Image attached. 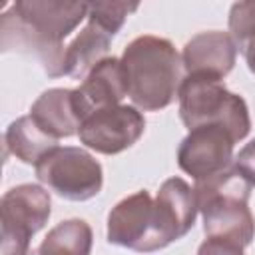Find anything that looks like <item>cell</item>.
Listing matches in <instances>:
<instances>
[{
	"instance_id": "1",
	"label": "cell",
	"mask_w": 255,
	"mask_h": 255,
	"mask_svg": "<svg viewBox=\"0 0 255 255\" xmlns=\"http://www.w3.org/2000/svg\"><path fill=\"white\" fill-rule=\"evenodd\" d=\"M88 18V2L16 0L0 16V50L34 54L50 78L64 76V38Z\"/></svg>"
},
{
	"instance_id": "2",
	"label": "cell",
	"mask_w": 255,
	"mask_h": 255,
	"mask_svg": "<svg viewBox=\"0 0 255 255\" xmlns=\"http://www.w3.org/2000/svg\"><path fill=\"white\" fill-rule=\"evenodd\" d=\"M128 96L141 112H159L179 94L185 80L181 54L167 38L143 34L133 38L122 54Z\"/></svg>"
},
{
	"instance_id": "3",
	"label": "cell",
	"mask_w": 255,
	"mask_h": 255,
	"mask_svg": "<svg viewBox=\"0 0 255 255\" xmlns=\"http://www.w3.org/2000/svg\"><path fill=\"white\" fill-rule=\"evenodd\" d=\"M251 183L231 165L215 175L195 181L197 209L207 237H221L251 245L255 237V217L249 209Z\"/></svg>"
},
{
	"instance_id": "4",
	"label": "cell",
	"mask_w": 255,
	"mask_h": 255,
	"mask_svg": "<svg viewBox=\"0 0 255 255\" xmlns=\"http://www.w3.org/2000/svg\"><path fill=\"white\" fill-rule=\"evenodd\" d=\"M179 118L187 129L207 124H219L241 141L251 129L249 108L245 100L229 92L223 80L209 76H185L179 94Z\"/></svg>"
},
{
	"instance_id": "5",
	"label": "cell",
	"mask_w": 255,
	"mask_h": 255,
	"mask_svg": "<svg viewBox=\"0 0 255 255\" xmlns=\"http://www.w3.org/2000/svg\"><path fill=\"white\" fill-rule=\"evenodd\" d=\"M50 193L36 183L8 189L0 201V255H28L30 239L50 219Z\"/></svg>"
},
{
	"instance_id": "6",
	"label": "cell",
	"mask_w": 255,
	"mask_h": 255,
	"mask_svg": "<svg viewBox=\"0 0 255 255\" xmlns=\"http://www.w3.org/2000/svg\"><path fill=\"white\" fill-rule=\"evenodd\" d=\"M34 171L40 183L68 201H88L96 197L104 185L100 161L78 145H58L34 165Z\"/></svg>"
},
{
	"instance_id": "7",
	"label": "cell",
	"mask_w": 255,
	"mask_h": 255,
	"mask_svg": "<svg viewBox=\"0 0 255 255\" xmlns=\"http://www.w3.org/2000/svg\"><path fill=\"white\" fill-rule=\"evenodd\" d=\"M108 241L137 253L163 249L157 233L153 199L147 189H139L112 207L108 213Z\"/></svg>"
},
{
	"instance_id": "8",
	"label": "cell",
	"mask_w": 255,
	"mask_h": 255,
	"mask_svg": "<svg viewBox=\"0 0 255 255\" xmlns=\"http://www.w3.org/2000/svg\"><path fill=\"white\" fill-rule=\"evenodd\" d=\"M145 131V118L135 106H112L88 116L80 129V141L104 155H116L131 147Z\"/></svg>"
},
{
	"instance_id": "9",
	"label": "cell",
	"mask_w": 255,
	"mask_h": 255,
	"mask_svg": "<svg viewBox=\"0 0 255 255\" xmlns=\"http://www.w3.org/2000/svg\"><path fill=\"white\" fill-rule=\"evenodd\" d=\"M237 139L219 124L197 126L181 139L177 147V165L195 181L215 175L233 165V147Z\"/></svg>"
},
{
	"instance_id": "10",
	"label": "cell",
	"mask_w": 255,
	"mask_h": 255,
	"mask_svg": "<svg viewBox=\"0 0 255 255\" xmlns=\"http://www.w3.org/2000/svg\"><path fill=\"white\" fill-rule=\"evenodd\" d=\"M153 207L163 247L185 237L199 213L195 189L181 177H169L161 183L157 197L153 199Z\"/></svg>"
},
{
	"instance_id": "11",
	"label": "cell",
	"mask_w": 255,
	"mask_h": 255,
	"mask_svg": "<svg viewBox=\"0 0 255 255\" xmlns=\"http://www.w3.org/2000/svg\"><path fill=\"white\" fill-rule=\"evenodd\" d=\"M128 96V80L122 60L116 56L104 58L84 78L80 88L74 90V104L80 120L84 122L94 112L120 106Z\"/></svg>"
},
{
	"instance_id": "12",
	"label": "cell",
	"mask_w": 255,
	"mask_h": 255,
	"mask_svg": "<svg viewBox=\"0 0 255 255\" xmlns=\"http://www.w3.org/2000/svg\"><path fill=\"white\" fill-rule=\"evenodd\" d=\"M181 60L185 76H209L223 80L235 66L237 44L229 32H201L183 46Z\"/></svg>"
},
{
	"instance_id": "13",
	"label": "cell",
	"mask_w": 255,
	"mask_h": 255,
	"mask_svg": "<svg viewBox=\"0 0 255 255\" xmlns=\"http://www.w3.org/2000/svg\"><path fill=\"white\" fill-rule=\"evenodd\" d=\"M48 135L62 139L78 133L82 120L74 104V90L52 88L38 96L28 114Z\"/></svg>"
},
{
	"instance_id": "14",
	"label": "cell",
	"mask_w": 255,
	"mask_h": 255,
	"mask_svg": "<svg viewBox=\"0 0 255 255\" xmlns=\"http://www.w3.org/2000/svg\"><path fill=\"white\" fill-rule=\"evenodd\" d=\"M112 34L100 24L88 20V24L78 32V36L64 50V76L84 80L90 70L108 58L112 44Z\"/></svg>"
},
{
	"instance_id": "15",
	"label": "cell",
	"mask_w": 255,
	"mask_h": 255,
	"mask_svg": "<svg viewBox=\"0 0 255 255\" xmlns=\"http://www.w3.org/2000/svg\"><path fill=\"white\" fill-rule=\"evenodd\" d=\"M4 147L20 161L38 165L52 149L58 147V139L48 135L30 116H22L6 128Z\"/></svg>"
},
{
	"instance_id": "16",
	"label": "cell",
	"mask_w": 255,
	"mask_h": 255,
	"mask_svg": "<svg viewBox=\"0 0 255 255\" xmlns=\"http://www.w3.org/2000/svg\"><path fill=\"white\" fill-rule=\"evenodd\" d=\"M92 243L94 233L84 219H66L48 231L36 251L38 255H90Z\"/></svg>"
},
{
	"instance_id": "17",
	"label": "cell",
	"mask_w": 255,
	"mask_h": 255,
	"mask_svg": "<svg viewBox=\"0 0 255 255\" xmlns=\"http://www.w3.org/2000/svg\"><path fill=\"white\" fill-rule=\"evenodd\" d=\"M229 34L255 74V2H235L229 10Z\"/></svg>"
},
{
	"instance_id": "18",
	"label": "cell",
	"mask_w": 255,
	"mask_h": 255,
	"mask_svg": "<svg viewBox=\"0 0 255 255\" xmlns=\"http://www.w3.org/2000/svg\"><path fill=\"white\" fill-rule=\"evenodd\" d=\"M139 8L137 2H88V20L100 24L112 36H116L126 18Z\"/></svg>"
},
{
	"instance_id": "19",
	"label": "cell",
	"mask_w": 255,
	"mask_h": 255,
	"mask_svg": "<svg viewBox=\"0 0 255 255\" xmlns=\"http://www.w3.org/2000/svg\"><path fill=\"white\" fill-rule=\"evenodd\" d=\"M243 249L245 247L239 245L237 241L221 239V237H207L199 245L197 255H245Z\"/></svg>"
},
{
	"instance_id": "20",
	"label": "cell",
	"mask_w": 255,
	"mask_h": 255,
	"mask_svg": "<svg viewBox=\"0 0 255 255\" xmlns=\"http://www.w3.org/2000/svg\"><path fill=\"white\" fill-rule=\"evenodd\" d=\"M233 167L251 183L255 185V139H251L249 143H245L239 153L233 159Z\"/></svg>"
},
{
	"instance_id": "21",
	"label": "cell",
	"mask_w": 255,
	"mask_h": 255,
	"mask_svg": "<svg viewBox=\"0 0 255 255\" xmlns=\"http://www.w3.org/2000/svg\"><path fill=\"white\" fill-rule=\"evenodd\" d=\"M28 255H38V251H36V249H32V251H28Z\"/></svg>"
}]
</instances>
